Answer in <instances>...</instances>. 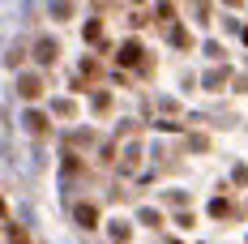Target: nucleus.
<instances>
[{
    "mask_svg": "<svg viewBox=\"0 0 248 244\" xmlns=\"http://www.w3.org/2000/svg\"><path fill=\"white\" fill-rule=\"evenodd\" d=\"M244 43H248V30H244Z\"/></svg>",
    "mask_w": 248,
    "mask_h": 244,
    "instance_id": "obj_5",
    "label": "nucleus"
},
{
    "mask_svg": "<svg viewBox=\"0 0 248 244\" xmlns=\"http://www.w3.org/2000/svg\"><path fill=\"white\" fill-rule=\"evenodd\" d=\"M116 60H120V65H128V69H133V65H141V43H137V39H128Z\"/></svg>",
    "mask_w": 248,
    "mask_h": 244,
    "instance_id": "obj_1",
    "label": "nucleus"
},
{
    "mask_svg": "<svg viewBox=\"0 0 248 244\" xmlns=\"http://www.w3.org/2000/svg\"><path fill=\"white\" fill-rule=\"evenodd\" d=\"M39 60L51 65V60H56V43H39Z\"/></svg>",
    "mask_w": 248,
    "mask_h": 244,
    "instance_id": "obj_2",
    "label": "nucleus"
},
{
    "mask_svg": "<svg viewBox=\"0 0 248 244\" xmlns=\"http://www.w3.org/2000/svg\"><path fill=\"white\" fill-rule=\"evenodd\" d=\"M77 223L90 227V223H94V206H77Z\"/></svg>",
    "mask_w": 248,
    "mask_h": 244,
    "instance_id": "obj_3",
    "label": "nucleus"
},
{
    "mask_svg": "<svg viewBox=\"0 0 248 244\" xmlns=\"http://www.w3.org/2000/svg\"><path fill=\"white\" fill-rule=\"evenodd\" d=\"M0 214H4V201H0Z\"/></svg>",
    "mask_w": 248,
    "mask_h": 244,
    "instance_id": "obj_4",
    "label": "nucleus"
}]
</instances>
